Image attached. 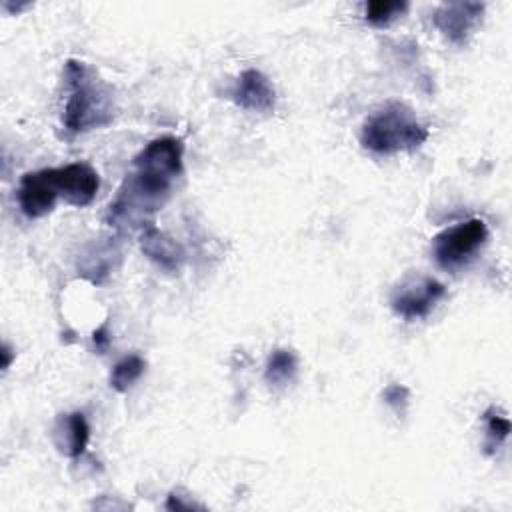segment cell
Returning a JSON list of instances; mask_svg holds the SVG:
<instances>
[{
  "label": "cell",
  "mask_w": 512,
  "mask_h": 512,
  "mask_svg": "<svg viewBox=\"0 0 512 512\" xmlns=\"http://www.w3.org/2000/svg\"><path fill=\"white\" fill-rule=\"evenodd\" d=\"M184 142L176 136L150 140L132 162V170L120 184L108 206L106 222L120 232L142 230L166 204L176 178L182 174Z\"/></svg>",
  "instance_id": "1"
},
{
  "label": "cell",
  "mask_w": 512,
  "mask_h": 512,
  "mask_svg": "<svg viewBox=\"0 0 512 512\" xmlns=\"http://www.w3.org/2000/svg\"><path fill=\"white\" fill-rule=\"evenodd\" d=\"M66 102L62 124L68 132L80 134L108 126L116 116V98L96 70L78 60H68L64 66Z\"/></svg>",
  "instance_id": "2"
},
{
  "label": "cell",
  "mask_w": 512,
  "mask_h": 512,
  "mask_svg": "<svg viewBox=\"0 0 512 512\" xmlns=\"http://www.w3.org/2000/svg\"><path fill=\"white\" fill-rule=\"evenodd\" d=\"M428 140V128L414 110L402 102H388L362 124L360 142L366 150L382 156L410 152Z\"/></svg>",
  "instance_id": "3"
},
{
  "label": "cell",
  "mask_w": 512,
  "mask_h": 512,
  "mask_svg": "<svg viewBox=\"0 0 512 512\" xmlns=\"http://www.w3.org/2000/svg\"><path fill=\"white\" fill-rule=\"evenodd\" d=\"M488 242V226L482 218H470L444 228L432 238V256L446 272L466 266Z\"/></svg>",
  "instance_id": "4"
},
{
  "label": "cell",
  "mask_w": 512,
  "mask_h": 512,
  "mask_svg": "<svg viewBox=\"0 0 512 512\" xmlns=\"http://www.w3.org/2000/svg\"><path fill=\"white\" fill-rule=\"evenodd\" d=\"M444 296H446L444 284L438 282L436 278L424 276V278L402 284L392 294L390 306L400 318L412 322V320L426 318Z\"/></svg>",
  "instance_id": "5"
},
{
  "label": "cell",
  "mask_w": 512,
  "mask_h": 512,
  "mask_svg": "<svg viewBox=\"0 0 512 512\" xmlns=\"http://www.w3.org/2000/svg\"><path fill=\"white\" fill-rule=\"evenodd\" d=\"M16 198L22 214L28 218H42L52 212L60 198L54 168L26 172L18 184Z\"/></svg>",
  "instance_id": "6"
},
{
  "label": "cell",
  "mask_w": 512,
  "mask_h": 512,
  "mask_svg": "<svg viewBox=\"0 0 512 512\" xmlns=\"http://www.w3.org/2000/svg\"><path fill=\"white\" fill-rule=\"evenodd\" d=\"M54 178L60 198L76 208L92 204L100 188L98 172L86 162H72L66 166L54 168Z\"/></svg>",
  "instance_id": "7"
},
{
  "label": "cell",
  "mask_w": 512,
  "mask_h": 512,
  "mask_svg": "<svg viewBox=\"0 0 512 512\" xmlns=\"http://www.w3.org/2000/svg\"><path fill=\"white\" fill-rule=\"evenodd\" d=\"M482 14L484 4L480 2H448L436 8L432 22L446 40L462 46L480 24Z\"/></svg>",
  "instance_id": "8"
},
{
  "label": "cell",
  "mask_w": 512,
  "mask_h": 512,
  "mask_svg": "<svg viewBox=\"0 0 512 512\" xmlns=\"http://www.w3.org/2000/svg\"><path fill=\"white\" fill-rule=\"evenodd\" d=\"M230 98L236 106L250 112H268L274 108L276 92L270 80L256 68L244 70L234 88L230 90Z\"/></svg>",
  "instance_id": "9"
},
{
  "label": "cell",
  "mask_w": 512,
  "mask_h": 512,
  "mask_svg": "<svg viewBox=\"0 0 512 512\" xmlns=\"http://www.w3.org/2000/svg\"><path fill=\"white\" fill-rule=\"evenodd\" d=\"M142 252L162 270L176 272L184 264V248L166 232L158 230L154 224L140 230Z\"/></svg>",
  "instance_id": "10"
},
{
  "label": "cell",
  "mask_w": 512,
  "mask_h": 512,
  "mask_svg": "<svg viewBox=\"0 0 512 512\" xmlns=\"http://www.w3.org/2000/svg\"><path fill=\"white\" fill-rule=\"evenodd\" d=\"M110 240L112 238L96 240L78 256V274L88 278L92 284H100L114 270V262L120 260V248Z\"/></svg>",
  "instance_id": "11"
},
{
  "label": "cell",
  "mask_w": 512,
  "mask_h": 512,
  "mask_svg": "<svg viewBox=\"0 0 512 512\" xmlns=\"http://www.w3.org/2000/svg\"><path fill=\"white\" fill-rule=\"evenodd\" d=\"M56 430L60 432H66L64 440L56 442L58 448L68 454L70 458H78L84 454L86 446H88V440H90V426H88V420L82 412H72L68 414L58 426Z\"/></svg>",
  "instance_id": "12"
},
{
  "label": "cell",
  "mask_w": 512,
  "mask_h": 512,
  "mask_svg": "<svg viewBox=\"0 0 512 512\" xmlns=\"http://www.w3.org/2000/svg\"><path fill=\"white\" fill-rule=\"evenodd\" d=\"M298 370V362L292 350L278 348L268 356L266 368H264V380L272 386H284L288 384Z\"/></svg>",
  "instance_id": "13"
},
{
  "label": "cell",
  "mask_w": 512,
  "mask_h": 512,
  "mask_svg": "<svg viewBox=\"0 0 512 512\" xmlns=\"http://www.w3.org/2000/svg\"><path fill=\"white\" fill-rule=\"evenodd\" d=\"M144 370H146L144 358H140L138 354L124 356L120 362L114 364L110 372V386L116 392H128L140 380Z\"/></svg>",
  "instance_id": "14"
},
{
  "label": "cell",
  "mask_w": 512,
  "mask_h": 512,
  "mask_svg": "<svg viewBox=\"0 0 512 512\" xmlns=\"http://www.w3.org/2000/svg\"><path fill=\"white\" fill-rule=\"evenodd\" d=\"M408 10V2L400 0H372L364 4V18L372 26H388Z\"/></svg>",
  "instance_id": "15"
},
{
  "label": "cell",
  "mask_w": 512,
  "mask_h": 512,
  "mask_svg": "<svg viewBox=\"0 0 512 512\" xmlns=\"http://www.w3.org/2000/svg\"><path fill=\"white\" fill-rule=\"evenodd\" d=\"M484 420H486V452L492 454L496 452L510 436V420L500 414L496 408H488L484 412Z\"/></svg>",
  "instance_id": "16"
},
{
  "label": "cell",
  "mask_w": 512,
  "mask_h": 512,
  "mask_svg": "<svg viewBox=\"0 0 512 512\" xmlns=\"http://www.w3.org/2000/svg\"><path fill=\"white\" fill-rule=\"evenodd\" d=\"M384 402L396 412V414H402L406 404H408V388L406 386H400V384H390L386 390H384Z\"/></svg>",
  "instance_id": "17"
},
{
  "label": "cell",
  "mask_w": 512,
  "mask_h": 512,
  "mask_svg": "<svg viewBox=\"0 0 512 512\" xmlns=\"http://www.w3.org/2000/svg\"><path fill=\"white\" fill-rule=\"evenodd\" d=\"M92 340H94V346H96V350L102 354V352L108 348V344H110L108 324H102L100 328H96V330H94V334H92Z\"/></svg>",
  "instance_id": "18"
}]
</instances>
